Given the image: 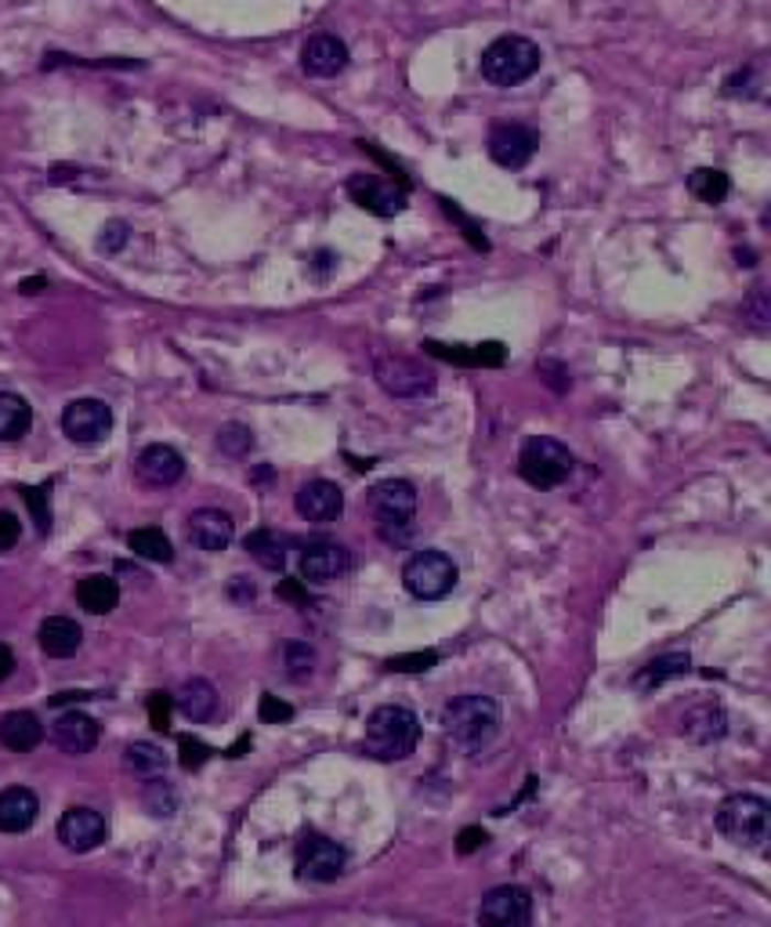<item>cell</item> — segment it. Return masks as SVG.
<instances>
[{
	"instance_id": "cell-5",
	"label": "cell",
	"mask_w": 771,
	"mask_h": 927,
	"mask_svg": "<svg viewBox=\"0 0 771 927\" xmlns=\"http://www.w3.org/2000/svg\"><path fill=\"white\" fill-rule=\"evenodd\" d=\"M573 453L568 446H562L558 439L551 435H533L518 453V475H522L529 486L536 489H558L562 482H568L573 475Z\"/></svg>"
},
{
	"instance_id": "cell-41",
	"label": "cell",
	"mask_w": 771,
	"mask_h": 927,
	"mask_svg": "<svg viewBox=\"0 0 771 927\" xmlns=\"http://www.w3.org/2000/svg\"><path fill=\"white\" fill-rule=\"evenodd\" d=\"M22 500H26V504L33 507L36 529H41V532H47V529H52V515H47V504H44V489H33V486H26V489H22Z\"/></svg>"
},
{
	"instance_id": "cell-14",
	"label": "cell",
	"mask_w": 771,
	"mask_h": 927,
	"mask_svg": "<svg viewBox=\"0 0 771 927\" xmlns=\"http://www.w3.org/2000/svg\"><path fill=\"white\" fill-rule=\"evenodd\" d=\"M297 515L305 518V522H319V526L337 522V518L345 515V489L326 478L305 482V486L297 489Z\"/></svg>"
},
{
	"instance_id": "cell-8",
	"label": "cell",
	"mask_w": 771,
	"mask_h": 927,
	"mask_svg": "<svg viewBox=\"0 0 771 927\" xmlns=\"http://www.w3.org/2000/svg\"><path fill=\"white\" fill-rule=\"evenodd\" d=\"M373 377H377V385L395 399H416L435 388V374L416 359H406V355H377Z\"/></svg>"
},
{
	"instance_id": "cell-16",
	"label": "cell",
	"mask_w": 771,
	"mask_h": 927,
	"mask_svg": "<svg viewBox=\"0 0 771 927\" xmlns=\"http://www.w3.org/2000/svg\"><path fill=\"white\" fill-rule=\"evenodd\" d=\"M134 475H138V482H145V486L167 489V486H174V482L185 475V456L174 446H163V442H156V446H145L142 453H138Z\"/></svg>"
},
{
	"instance_id": "cell-22",
	"label": "cell",
	"mask_w": 771,
	"mask_h": 927,
	"mask_svg": "<svg viewBox=\"0 0 771 927\" xmlns=\"http://www.w3.org/2000/svg\"><path fill=\"white\" fill-rule=\"evenodd\" d=\"M36 811H41V801L30 786H8L0 790V830L4 833H26L36 822Z\"/></svg>"
},
{
	"instance_id": "cell-36",
	"label": "cell",
	"mask_w": 771,
	"mask_h": 927,
	"mask_svg": "<svg viewBox=\"0 0 771 927\" xmlns=\"http://www.w3.org/2000/svg\"><path fill=\"white\" fill-rule=\"evenodd\" d=\"M145 805L153 816H174V805H178V797H174V790L163 779H153L145 786Z\"/></svg>"
},
{
	"instance_id": "cell-40",
	"label": "cell",
	"mask_w": 771,
	"mask_h": 927,
	"mask_svg": "<svg viewBox=\"0 0 771 927\" xmlns=\"http://www.w3.org/2000/svg\"><path fill=\"white\" fill-rule=\"evenodd\" d=\"M149 721H153L156 732H171V696L167 692L149 696Z\"/></svg>"
},
{
	"instance_id": "cell-23",
	"label": "cell",
	"mask_w": 771,
	"mask_h": 927,
	"mask_svg": "<svg viewBox=\"0 0 771 927\" xmlns=\"http://www.w3.org/2000/svg\"><path fill=\"white\" fill-rule=\"evenodd\" d=\"M36 638H41V649L52 659H69L80 649L84 630H80L77 619H69V616H47Z\"/></svg>"
},
{
	"instance_id": "cell-38",
	"label": "cell",
	"mask_w": 771,
	"mask_h": 927,
	"mask_svg": "<svg viewBox=\"0 0 771 927\" xmlns=\"http://www.w3.org/2000/svg\"><path fill=\"white\" fill-rule=\"evenodd\" d=\"M178 751H182V768L185 772L204 768V761L210 757V746L199 743L196 735H178Z\"/></svg>"
},
{
	"instance_id": "cell-32",
	"label": "cell",
	"mask_w": 771,
	"mask_h": 927,
	"mask_svg": "<svg viewBox=\"0 0 771 927\" xmlns=\"http://www.w3.org/2000/svg\"><path fill=\"white\" fill-rule=\"evenodd\" d=\"M123 765H128V772H134V776L153 779V776H160L163 768H167V754H163L160 746H153V743H131L128 754H123Z\"/></svg>"
},
{
	"instance_id": "cell-28",
	"label": "cell",
	"mask_w": 771,
	"mask_h": 927,
	"mask_svg": "<svg viewBox=\"0 0 771 927\" xmlns=\"http://www.w3.org/2000/svg\"><path fill=\"white\" fill-rule=\"evenodd\" d=\"M688 667H692L688 653H666V656L652 659V664H644V667L638 670V675H634V689L652 692V689H660V685L670 681V678L688 675Z\"/></svg>"
},
{
	"instance_id": "cell-33",
	"label": "cell",
	"mask_w": 771,
	"mask_h": 927,
	"mask_svg": "<svg viewBox=\"0 0 771 927\" xmlns=\"http://www.w3.org/2000/svg\"><path fill=\"white\" fill-rule=\"evenodd\" d=\"M128 548L138 558H149V562H171L174 558V548L163 529H134L128 537Z\"/></svg>"
},
{
	"instance_id": "cell-13",
	"label": "cell",
	"mask_w": 771,
	"mask_h": 927,
	"mask_svg": "<svg viewBox=\"0 0 771 927\" xmlns=\"http://www.w3.org/2000/svg\"><path fill=\"white\" fill-rule=\"evenodd\" d=\"M62 431L73 442H102L112 431V410L102 399H73L62 410Z\"/></svg>"
},
{
	"instance_id": "cell-25",
	"label": "cell",
	"mask_w": 771,
	"mask_h": 927,
	"mask_svg": "<svg viewBox=\"0 0 771 927\" xmlns=\"http://www.w3.org/2000/svg\"><path fill=\"white\" fill-rule=\"evenodd\" d=\"M41 740H44V725L36 721V714H30V710H15V714H8L0 721V743H4L8 751L26 754L33 746H41Z\"/></svg>"
},
{
	"instance_id": "cell-35",
	"label": "cell",
	"mask_w": 771,
	"mask_h": 927,
	"mask_svg": "<svg viewBox=\"0 0 771 927\" xmlns=\"http://www.w3.org/2000/svg\"><path fill=\"white\" fill-rule=\"evenodd\" d=\"M250 446H254V435H250V428H243V424H225L218 431V450L221 453L243 456V453H250Z\"/></svg>"
},
{
	"instance_id": "cell-29",
	"label": "cell",
	"mask_w": 771,
	"mask_h": 927,
	"mask_svg": "<svg viewBox=\"0 0 771 927\" xmlns=\"http://www.w3.org/2000/svg\"><path fill=\"white\" fill-rule=\"evenodd\" d=\"M33 424V406L15 396V391H0V442H15Z\"/></svg>"
},
{
	"instance_id": "cell-24",
	"label": "cell",
	"mask_w": 771,
	"mask_h": 927,
	"mask_svg": "<svg viewBox=\"0 0 771 927\" xmlns=\"http://www.w3.org/2000/svg\"><path fill=\"white\" fill-rule=\"evenodd\" d=\"M174 703H178V710L188 721L204 725V721H210L214 714H218V689H214V685L204 681V678H193V681H185L182 689H178Z\"/></svg>"
},
{
	"instance_id": "cell-9",
	"label": "cell",
	"mask_w": 771,
	"mask_h": 927,
	"mask_svg": "<svg viewBox=\"0 0 771 927\" xmlns=\"http://www.w3.org/2000/svg\"><path fill=\"white\" fill-rule=\"evenodd\" d=\"M348 866V852L330 837H305L297 844V877L315 881V884H330L337 881Z\"/></svg>"
},
{
	"instance_id": "cell-27",
	"label": "cell",
	"mask_w": 771,
	"mask_h": 927,
	"mask_svg": "<svg viewBox=\"0 0 771 927\" xmlns=\"http://www.w3.org/2000/svg\"><path fill=\"white\" fill-rule=\"evenodd\" d=\"M77 602L80 608H87L91 616H106L117 608L120 602V588H117V580L112 576H102V573H95V576H84L77 583Z\"/></svg>"
},
{
	"instance_id": "cell-30",
	"label": "cell",
	"mask_w": 771,
	"mask_h": 927,
	"mask_svg": "<svg viewBox=\"0 0 771 927\" xmlns=\"http://www.w3.org/2000/svg\"><path fill=\"white\" fill-rule=\"evenodd\" d=\"M243 548L264 569H283L286 565V540L280 537V532H272V529H254L243 540Z\"/></svg>"
},
{
	"instance_id": "cell-1",
	"label": "cell",
	"mask_w": 771,
	"mask_h": 927,
	"mask_svg": "<svg viewBox=\"0 0 771 927\" xmlns=\"http://www.w3.org/2000/svg\"><path fill=\"white\" fill-rule=\"evenodd\" d=\"M442 729H446L449 743H457L460 751H467V754L486 751L500 732V707L492 696L464 692L442 710Z\"/></svg>"
},
{
	"instance_id": "cell-37",
	"label": "cell",
	"mask_w": 771,
	"mask_h": 927,
	"mask_svg": "<svg viewBox=\"0 0 771 927\" xmlns=\"http://www.w3.org/2000/svg\"><path fill=\"white\" fill-rule=\"evenodd\" d=\"M435 664H438V653L427 649V653H410V656H391L388 670H399V675H421V670H432Z\"/></svg>"
},
{
	"instance_id": "cell-6",
	"label": "cell",
	"mask_w": 771,
	"mask_h": 927,
	"mask_svg": "<svg viewBox=\"0 0 771 927\" xmlns=\"http://www.w3.org/2000/svg\"><path fill=\"white\" fill-rule=\"evenodd\" d=\"M366 507H370V515L377 518V526H381L384 540L399 543L410 537V522L416 515V489L406 478H384L370 489Z\"/></svg>"
},
{
	"instance_id": "cell-47",
	"label": "cell",
	"mask_w": 771,
	"mask_h": 927,
	"mask_svg": "<svg viewBox=\"0 0 771 927\" xmlns=\"http://www.w3.org/2000/svg\"><path fill=\"white\" fill-rule=\"evenodd\" d=\"M489 841L486 837V830H478V827H467L464 833H460V855H471V852H478V848H482Z\"/></svg>"
},
{
	"instance_id": "cell-34",
	"label": "cell",
	"mask_w": 771,
	"mask_h": 927,
	"mask_svg": "<svg viewBox=\"0 0 771 927\" xmlns=\"http://www.w3.org/2000/svg\"><path fill=\"white\" fill-rule=\"evenodd\" d=\"M283 659H286V675L301 681V678H308L312 670H315V649L308 642H290L286 649H283Z\"/></svg>"
},
{
	"instance_id": "cell-48",
	"label": "cell",
	"mask_w": 771,
	"mask_h": 927,
	"mask_svg": "<svg viewBox=\"0 0 771 927\" xmlns=\"http://www.w3.org/2000/svg\"><path fill=\"white\" fill-rule=\"evenodd\" d=\"M11 670H15V653L8 645H0V681L11 678Z\"/></svg>"
},
{
	"instance_id": "cell-19",
	"label": "cell",
	"mask_w": 771,
	"mask_h": 927,
	"mask_svg": "<svg viewBox=\"0 0 771 927\" xmlns=\"http://www.w3.org/2000/svg\"><path fill=\"white\" fill-rule=\"evenodd\" d=\"M348 66V44L334 33H315L301 47V69L308 76H337Z\"/></svg>"
},
{
	"instance_id": "cell-26",
	"label": "cell",
	"mask_w": 771,
	"mask_h": 927,
	"mask_svg": "<svg viewBox=\"0 0 771 927\" xmlns=\"http://www.w3.org/2000/svg\"><path fill=\"white\" fill-rule=\"evenodd\" d=\"M681 729H685V735L695 743H714L728 732V718L717 703H703V707H692L688 714L681 718Z\"/></svg>"
},
{
	"instance_id": "cell-7",
	"label": "cell",
	"mask_w": 771,
	"mask_h": 927,
	"mask_svg": "<svg viewBox=\"0 0 771 927\" xmlns=\"http://www.w3.org/2000/svg\"><path fill=\"white\" fill-rule=\"evenodd\" d=\"M457 580H460L457 565H453V558L442 551H416L406 562V569H402V583H406V591L421 602L446 599V594L457 588Z\"/></svg>"
},
{
	"instance_id": "cell-21",
	"label": "cell",
	"mask_w": 771,
	"mask_h": 927,
	"mask_svg": "<svg viewBox=\"0 0 771 927\" xmlns=\"http://www.w3.org/2000/svg\"><path fill=\"white\" fill-rule=\"evenodd\" d=\"M424 352L435 355L442 363H453V366H503V359H508L500 341H486V345H442V341H424Z\"/></svg>"
},
{
	"instance_id": "cell-11",
	"label": "cell",
	"mask_w": 771,
	"mask_h": 927,
	"mask_svg": "<svg viewBox=\"0 0 771 927\" xmlns=\"http://www.w3.org/2000/svg\"><path fill=\"white\" fill-rule=\"evenodd\" d=\"M540 134L525 123H500L489 134V157L508 171H522L536 157Z\"/></svg>"
},
{
	"instance_id": "cell-17",
	"label": "cell",
	"mask_w": 771,
	"mask_h": 927,
	"mask_svg": "<svg viewBox=\"0 0 771 927\" xmlns=\"http://www.w3.org/2000/svg\"><path fill=\"white\" fill-rule=\"evenodd\" d=\"M58 841L69 848V852H95L98 844L106 841V819L98 816L95 808H69L66 816L58 819Z\"/></svg>"
},
{
	"instance_id": "cell-15",
	"label": "cell",
	"mask_w": 771,
	"mask_h": 927,
	"mask_svg": "<svg viewBox=\"0 0 771 927\" xmlns=\"http://www.w3.org/2000/svg\"><path fill=\"white\" fill-rule=\"evenodd\" d=\"M351 573V551L345 543H312L301 554V576L308 583H334V580H345Z\"/></svg>"
},
{
	"instance_id": "cell-42",
	"label": "cell",
	"mask_w": 771,
	"mask_h": 927,
	"mask_svg": "<svg viewBox=\"0 0 771 927\" xmlns=\"http://www.w3.org/2000/svg\"><path fill=\"white\" fill-rule=\"evenodd\" d=\"M22 537V522L11 511H0V551H11Z\"/></svg>"
},
{
	"instance_id": "cell-45",
	"label": "cell",
	"mask_w": 771,
	"mask_h": 927,
	"mask_svg": "<svg viewBox=\"0 0 771 927\" xmlns=\"http://www.w3.org/2000/svg\"><path fill=\"white\" fill-rule=\"evenodd\" d=\"M442 207H446V214H449V218H457V222L464 225V236H467V239H471V244H475V247H482V250L489 247V244H486V236H482V233H478V225H475L471 218H464V214H460L457 207H453V203H449V200H442Z\"/></svg>"
},
{
	"instance_id": "cell-46",
	"label": "cell",
	"mask_w": 771,
	"mask_h": 927,
	"mask_svg": "<svg viewBox=\"0 0 771 927\" xmlns=\"http://www.w3.org/2000/svg\"><path fill=\"white\" fill-rule=\"evenodd\" d=\"M742 312H746V315H753V323H761V326L768 323V315H771V312H768V294H764V287H757V290H753V298L742 304Z\"/></svg>"
},
{
	"instance_id": "cell-31",
	"label": "cell",
	"mask_w": 771,
	"mask_h": 927,
	"mask_svg": "<svg viewBox=\"0 0 771 927\" xmlns=\"http://www.w3.org/2000/svg\"><path fill=\"white\" fill-rule=\"evenodd\" d=\"M688 193H692L695 200H703V203H710V207H717V203L728 200L731 182H728L725 171L699 168V171H692V177H688Z\"/></svg>"
},
{
	"instance_id": "cell-44",
	"label": "cell",
	"mask_w": 771,
	"mask_h": 927,
	"mask_svg": "<svg viewBox=\"0 0 771 927\" xmlns=\"http://www.w3.org/2000/svg\"><path fill=\"white\" fill-rule=\"evenodd\" d=\"M536 374L547 380V385L554 388V391H565L568 388V370L562 363H551V359H543V363H536Z\"/></svg>"
},
{
	"instance_id": "cell-3",
	"label": "cell",
	"mask_w": 771,
	"mask_h": 927,
	"mask_svg": "<svg viewBox=\"0 0 771 927\" xmlns=\"http://www.w3.org/2000/svg\"><path fill=\"white\" fill-rule=\"evenodd\" d=\"M717 830L736 848H764L771 837V805L757 794H731L717 808Z\"/></svg>"
},
{
	"instance_id": "cell-2",
	"label": "cell",
	"mask_w": 771,
	"mask_h": 927,
	"mask_svg": "<svg viewBox=\"0 0 771 927\" xmlns=\"http://www.w3.org/2000/svg\"><path fill=\"white\" fill-rule=\"evenodd\" d=\"M421 740V721L410 707H377L366 718L362 729V754H370L373 761H406L416 751Z\"/></svg>"
},
{
	"instance_id": "cell-20",
	"label": "cell",
	"mask_w": 771,
	"mask_h": 927,
	"mask_svg": "<svg viewBox=\"0 0 771 927\" xmlns=\"http://www.w3.org/2000/svg\"><path fill=\"white\" fill-rule=\"evenodd\" d=\"M52 740L62 754H73V757L91 754L98 746V721L80 714V710H66V714L55 721Z\"/></svg>"
},
{
	"instance_id": "cell-4",
	"label": "cell",
	"mask_w": 771,
	"mask_h": 927,
	"mask_svg": "<svg viewBox=\"0 0 771 927\" xmlns=\"http://www.w3.org/2000/svg\"><path fill=\"white\" fill-rule=\"evenodd\" d=\"M543 62V51L540 44H533L529 36H497L486 51H482V62H478V69L492 84V87H518L522 80H529Z\"/></svg>"
},
{
	"instance_id": "cell-39",
	"label": "cell",
	"mask_w": 771,
	"mask_h": 927,
	"mask_svg": "<svg viewBox=\"0 0 771 927\" xmlns=\"http://www.w3.org/2000/svg\"><path fill=\"white\" fill-rule=\"evenodd\" d=\"M258 714H261V721H264V725H280V721H290V718H294V707H290V703H283L280 696L264 692V696H261V707H258Z\"/></svg>"
},
{
	"instance_id": "cell-12",
	"label": "cell",
	"mask_w": 771,
	"mask_h": 927,
	"mask_svg": "<svg viewBox=\"0 0 771 927\" xmlns=\"http://www.w3.org/2000/svg\"><path fill=\"white\" fill-rule=\"evenodd\" d=\"M348 196L356 200L362 211L377 214V218H391V214H402V207H406V185L384 182V177H377V174H351Z\"/></svg>"
},
{
	"instance_id": "cell-50",
	"label": "cell",
	"mask_w": 771,
	"mask_h": 927,
	"mask_svg": "<svg viewBox=\"0 0 771 927\" xmlns=\"http://www.w3.org/2000/svg\"><path fill=\"white\" fill-rule=\"evenodd\" d=\"M41 287H44V279H30V283H22V294H36Z\"/></svg>"
},
{
	"instance_id": "cell-49",
	"label": "cell",
	"mask_w": 771,
	"mask_h": 927,
	"mask_svg": "<svg viewBox=\"0 0 771 927\" xmlns=\"http://www.w3.org/2000/svg\"><path fill=\"white\" fill-rule=\"evenodd\" d=\"M280 599H290V602H301L305 599V594H301V588L294 580H286V583H280Z\"/></svg>"
},
{
	"instance_id": "cell-18",
	"label": "cell",
	"mask_w": 771,
	"mask_h": 927,
	"mask_svg": "<svg viewBox=\"0 0 771 927\" xmlns=\"http://www.w3.org/2000/svg\"><path fill=\"white\" fill-rule=\"evenodd\" d=\"M185 537L193 548L199 551H225L232 543L236 537V526H232V518L218 511V507H204V511H196L193 518H188V526H185Z\"/></svg>"
},
{
	"instance_id": "cell-10",
	"label": "cell",
	"mask_w": 771,
	"mask_h": 927,
	"mask_svg": "<svg viewBox=\"0 0 771 927\" xmlns=\"http://www.w3.org/2000/svg\"><path fill=\"white\" fill-rule=\"evenodd\" d=\"M529 920H533V895L518 884L492 887L478 906V924L489 927H525Z\"/></svg>"
},
{
	"instance_id": "cell-43",
	"label": "cell",
	"mask_w": 771,
	"mask_h": 927,
	"mask_svg": "<svg viewBox=\"0 0 771 927\" xmlns=\"http://www.w3.org/2000/svg\"><path fill=\"white\" fill-rule=\"evenodd\" d=\"M123 244H128V225H123V222H109L102 228V239H98V250L112 254V250H120Z\"/></svg>"
}]
</instances>
